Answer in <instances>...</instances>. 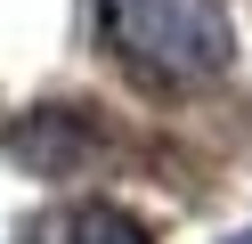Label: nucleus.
Masks as SVG:
<instances>
[{
  "label": "nucleus",
  "mask_w": 252,
  "mask_h": 244,
  "mask_svg": "<svg viewBox=\"0 0 252 244\" xmlns=\"http://www.w3.org/2000/svg\"><path fill=\"white\" fill-rule=\"evenodd\" d=\"M98 41L147 90H203L236 65V25L220 0H98Z\"/></svg>",
  "instance_id": "obj_1"
},
{
  "label": "nucleus",
  "mask_w": 252,
  "mask_h": 244,
  "mask_svg": "<svg viewBox=\"0 0 252 244\" xmlns=\"http://www.w3.org/2000/svg\"><path fill=\"white\" fill-rule=\"evenodd\" d=\"M0 146H8L17 171L57 179V187H65V179H90L106 155H114V130H106L98 106H65V98H57V106H25L17 122H8V139H0Z\"/></svg>",
  "instance_id": "obj_2"
},
{
  "label": "nucleus",
  "mask_w": 252,
  "mask_h": 244,
  "mask_svg": "<svg viewBox=\"0 0 252 244\" xmlns=\"http://www.w3.org/2000/svg\"><path fill=\"white\" fill-rule=\"evenodd\" d=\"M25 244H155V228L138 211L106 204V195H82V204H57L25 228Z\"/></svg>",
  "instance_id": "obj_3"
}]
</instances>
